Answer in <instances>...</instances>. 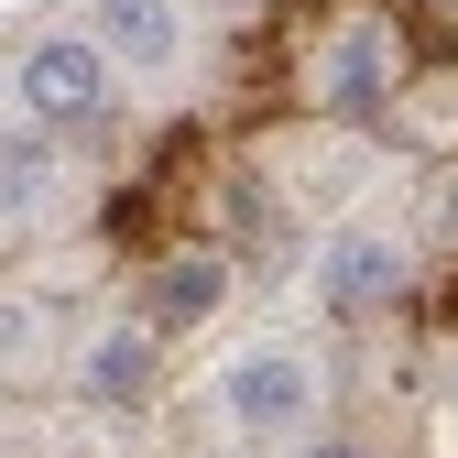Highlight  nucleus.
I'll list each match as a JSON object with an SVG mask.
<instances>
[{
	"label": "nucleus",
	"mask_w": 458,
	"mask_h": 458,
	"mask_svg": "<svg viewBox=\"0 0 458 458\" xmlns=\"http://www.w3.org/2000/svg\"><path fill=\"white\" fill-rule=\"evenodd\" d=\"M317 404V360L306 350H241L218 371V415L241 426V437H295Z\"/></svg>",
	"instance_id": "nucleus-1"
},
{
	"label": "nucleus",
	"mask_w": 458,
	"mask_h": 458,
	"mask_svg": "<svg viewBox=\"0 0 458 458\" xmlns=\"http://www.w3.org/2000/svg\"><path fill=\"white\" fill-rule=\"evenodd\" d=\"M22 109L55 131V121H98L109 109V55L88 44V33H44L33 55H22Z\"/></svg>",
	"instance_id": "nucleus-2"
},
{
	"label": "nucleus",
	"mask_w": 458,
	"mask_h": 458,
	"mask_svg": "<svg viewBox=\"0 0 458 458\" xmlns=\"http://www.w3.org/2000/svg\"><path fill=\"white\" fill-rule=\"evenodd\" d=\"M88 44L109 55V66H131V77H164L186 55V22H175V0H98Z\"/></svg>",
	"instance_id": "nucleus-3"
},
{
	"label": "nucleus",
	"mask_w": 458,
	"mask_h": 458,
	"mask_svg": "<svg viewBox=\"0 0 458 458\" xmlns=\"http://www.w3.org/2000/svg\"><path fill=\"white\" fill-rule=\"evenodd\" d=\"M382 98H393V55H382L371 22H350L327 44V66H317V109L327 121H382Z\"/></svg>",
	"instance_id": "nucleus-4"
},
{
	"label": "nucleus",
	"mask_w": 458,
	"mask_h": 458,
	"mask_svg": "<svg viewBox=\"0 0 458 458\" xmlns=\"http://www.w3.org/2000/svg\"><path fill=\"white\" fill-rule=\"evenodd\" d=\"M393 284H404V251H393L382 229H338V241L317 251V295H327L338 317H360V306H382Z\"/></svg>",
	"instance_id": "nucleus-5"
},
{
	"label": "nucleus",
	"mask_w": 458,
	"mask_h": 458,
	"mask_svg": "<svg viewBox=\"0 0 458 458\" xmlns=\"http://www.w3.org/2000/svg\"><path fill=\"white\" fill-rule=\"evenodd\" d=\"M229 306V262L218 251H175V262H164L153 273V295H142V327L164 338V327H208Z\"/></svg>",
	"instance_id": "nucleus-6"
},
{
	"label": "nucleus",
	"mask_w": 458,
	"mask_h": 458,
	"mask_svg": "<svg viewBox=\"0 0 458 458\" xmlns=\"http://www.w3.org/2000/svg\"><path fill=\"white\" fill-rule=\"evenodd\" d=\"M88 404H109V415L153 404V327H109V338H88Z\"/></svg>",
	"instance_id": "nucleus-7"
},
{
	"label": "nucleus",
	"mask_w": 458,
	"mask_h": 458,
	"mask_svg": "<svg viewBox=\"0 0 458 458\" xmlns=\"http://www.w3.org/2000/svg\"><path fill=\"white\" fill-rule=\"evenodd\" d=\"M306 458H360V447H350V437H327V447H306Z\"/></svg>",
	"instance_id": "nucleus-8"
},
{
	"label": "nucleus",
	"mask_w": 458,
	"mask_h": 458,
	"mask_svg": "<svg viewBox=\"0 0 458 458\" xmlns=\"http://www.w3.org/2000/svg\"><path fill=\"white\" fill-rule=\"evenodd\" d=\"M447 229H458V197H447Z\"/></svg>",
	"instance_id": "nucleus-9"
}]
</instances>
